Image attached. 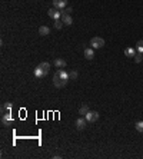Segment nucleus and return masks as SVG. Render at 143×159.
Instances as JSON below:
<instances>
[{
	"label": "nucleus",
	"instance_id": "nucleus-1",
	"mask_svg": "<svg viewBox=\"0 0 143 159\" xmlns=\"http://www.w3.org/2000/svg\"><path fill=\"white\" fill-rule=\"evenodd\" d=\"M53 85L56 86V87H65L66 85H67V80H65V79H62L60 76H59V73L56 72L54 73V76H53Z\"/></svg>",
	"mask_w": 143,
	"mask_h": 159
},
{
	"label": "nucleus",
	"instance_id": "nucleus-2",
	"mask_svg": "<svg viewBox=\"0 0 143 159\" xmlns=\"http://www.w3.org/2000/svg\"><path fill=\"white\" fill-rule=\"evenodd\" d=\"M90 46L93 47V49H100V47H103L105 46V40L102 39V38H92L90 40Z\"/></svg>",
	"mask_w": 143,
	"mask_h": 159
},
{
	"label": "nucleus",
	"instance_id": "nucleus-3",
	"mask_svg": "<svg viewBox=\"0 0 143 159\" xmlns=\"http://www.w3.org/2000/svg\"><path fill=\"white\" fill-rule=\"evenodd\" d=\"M12 123H13V116H12L10 112H6V113L1 115V125L3 126H9Z\"/></svg>",
	"mask_w": 143,
	"mask_h": 159
},
{
	"label": "nucleus",
	"instance_id": "nucleus-4",
	"mask_svg": "<svg viewBox=\"0 0 143 159\" xmlns=\"http://www.w3.org/2000/svg\"><path fill=\"white\" fill-rule=\"evenodd\" d=\"M67 6V0H53V7L57 10H65Z\"/></svg>",
	"mask_w": 143,
	"mask_h": 159
},
{
	"label": "nucleus",
	"instance_id": "nucleus-5",
	"mask_svg": "<svg viewBox=\"0 0 143 159\" xmlns=\"http://www.w3.org/2000/svg\"><path fill=\"white\" fill-rule=\"evenodd\" d=\"M74 125H76V128L79 130H83L86 128V125H87V120H86V118H77L76 122H74Z\"/></svg>",
	"mask_w": 143,
	"mask_h": 159
},
{
	"label": "nucleus",
	"instance_id": "nucleus-6",
	"mask_svg": "<svg viewBox=\"0 0 143 159\" xmlns=\"http://www.w3.org/2000/svg\"><path fill=\"white\" fill-rule=\"evenodd\" d=\"M84 118H86L87 122H96V120L99 119V113H97V112H95V111H93V112H92V111H89V112L86 113V116H84Z\"/></svg>",
	"mask_w": 143,
	"mask_h": 159
},
{
	"label": "nucleus",
	"instance_id": "nucleus-7",
	"mask_svg": "<svg viewBox=\"0 0 143 159\" xmlns=\"http://www.w3.org/2000/svg\"><path fill=\"white\" fill-rule=\"evenodd\" d=\"M47 13H49V16H50L53 20H57V19H60V17H62V13H60V12H57V9H54V7H53V9H50Z\"/></svg>",
	"mask_w": 143,
	"mask_h": 159
},
{
	"label": "nucleus",
	"instance_id": "nucleus-8",
	"mask_svg": "<svg viewBox=\"0 0 143 159\" xmlns=\"http://www.w3.org/2000/svg\"><path fill=\"white\" fill-rule=\"evenodd\" d=\"M62 22H63L66 26H70V25H73V19H72L70 14H67V13H63V14H62Z\"/></svg>",
	"mask_w": 143,
	"mask_h": 159
},
{
	"label": "nucleus",
	"instance_id": "nucleus-9",
	"mask_svg": "<svg viewBox=\"0 0 143 159\" xmlns=\"http://www.w3.org/2000/svg\"><path fill=\"white\" fill-rule=\"evenodd\" d=\"M84 57L89 59V60L95 57V50H93V47H86V49H84Z\"/></svg>",
	"mask_w": 143,
	"mask_h": 159
},
{
	"label": "nucleus",
	"instance_id": "nucleus-10",
	"mask_svg": "<svg viewBox=\"0 0 143 159\" xmlns=\"http://www.w3.org/2000/svg\"><path fill=\"white\" fill-rule=\"evenodd\" d=\"M54 66L59 68V69H63V68H66V60L57 57V59H54Z\"/></svg>",
	"mask_w": 143,
	"mask_h": 159
},
{
	"label": "nucleus",
	"instance_id": "nucleus-11",
	"mask_svg": "<svg viewBox=\"0 0 143 159\" xmlns=\"http://www.w3.org/2000/svg\"><path fill=\"white\" fill-rule=\"evenodd\" d=\"M39 68L43 70V73H44V76L49 73V70H50V63H47V62H43V63H40L39 65Z\"/></svg>",
	"mask_w": 143,
	"mask_h": 159
},
{
	"label": "nucleus",
	"instance_id": "nucleus-12",
	"mask_svg": "<svg viewBox=\"0 0 143 159\" xmlns=\"http://www.w3.org/2000/svg\"><path fill=\"white\" fill-rule=\"evenodd\" d=\"M39 33H40L42 36H47V35H50V27H47V26H40V27H39Z\"/></svg>",
	"mask_w": 143,
	"mask_h": 159
},
{
	"label": "nucleus",
	"instance_id": "nucleus-13",
	"mask_svg": "<svg viewBox=\"0 0 143 159\" xmlns=\"http://www.w3.org/2000/svg\"><path fill=\"white\" fill-rule=\"evenodd\" d=\"M12 108H13V103H12V102H6V103L1 106V112H3V113L10 112V111H12Z\"/></svg>",
	"mask_w": 143,
	"mask_h": 159
},
{
	"label": "nucleus",
	"instance_id": "nucleus-14",
	"mask_svg": "<svg viewBox=\"0 0 143 159\" xmlns=\"http://www.w3.org/2000/svg\"><path fill=\"white\" fill-rule=\"evenodd\" d=\"M57 73H59V76H60L62 79H65V80H69V79H70V76H69V73H67L66 70H63V69H60V70H57Z\"/></svg>",
	"mask_w": 143,
	"mask_h": 159
},
{
	"label": "nucleus",
	"instance_id": "nucleus-15",
	"mask_svg": "<svg viewBox=\"0 0 143 159\" xmlns=\"http://www.w3.org/2000/svg\"><path fill=\"white\" fill-rule=\"evenodd\" d=\"M125 55H126L127 57H135L136 52H135V49H133V47H127V49L125 50Z\"/></svg>",
	"mask_w": 143,
	"mask_h": 159
},
{
	"label": "nucleus",
	"instance_id": "nucleus-16",
	"mask_svg": "<svg viewBox=\"0 0 143 159\" xmlns=\"http://www.w3.org/2000/svg\"><path fill=\"white\" fill-rule=\"evenodd\" d=\"M89 112V108H87V105H83L80 109H79V115H83V116H86V113Z\"/></svg>",
	"mask_w": 143,
	"mask_h": 159
},
{
	"label": "nucleus",
	"instance_id": "nucleus-17",
	"mask_svg": "<svg viewBox=\"0 0 143 159\" xmlns=\"http://www.w3.org/2000/svg\"><path fill=\"white\" fill-rule=\"evenodd\" d=\"M33 73H35V76H36V78H42V76H44L43 70H42V69H40L39 66H37V68L35 69V72H33Z\"/></svg>",
	"mask_w": 143,
	"mask_h": 159
},
{
	"label": "nucleus",
	"instance_id": "nucleus-18",
	"mask_svg": "<svg viewBox=\"0 0 143 159\" xmlns=\"http://www.w3.org/2000/svg\"><path fill=\"white\" fill-rule=\"evenodd\" d=\"M135 128H136V130H138V132H142V133H143V122H142V120L136 122V123H135Z\"/></svg>",
	"mask_w": 143,
	"mask_h": 159
},
{
	"label": "nucleus",
	"instance_id": "nucleus-19",
	"mask_svg": "<svg viewBox=\"0 0 143 159\" xmlns=\"http://www.w3.org/2000/svg\"><path fill=\"white\" fill-rule=\"evenodd\" d=\"M142 59H143V55L140 53V52H138V53L135 55V62H136V63H140Z\"/></svg>",
	"mask_w": 143,
	"mask_h": 159
},
{
	"label": "nucleus",
	"instance_id": "nucleus-20",
	"mask_svg": "<svg viewBox=\"0 0 143 159\" xmlns=\"http://www.w3.org/2000/svg\"><path fill=\"white\" fill-rule=\"evenodd\" d=\"M136 50L140 52V53H143V40H139V42L136 43Z\"/></svg>",
	"mask_w": 143,
	"mask_h": 159
},
{
	"label": "nucleus",
	"instance_id": "nucleus-21",
	"mask_svg": "<svg viewBox=\"0 0 143 159\" xmlns=\"http://www.w3.org/2000/svg\"><path fill=\"white\" fill-rule=\"evenodd\" d=\"M62 26H63V22H60L59 19L54 20V27H56V29H62Z\"/></svg>",
	"mask_w": 143,
	"mask_h": 159
},
{
	"label": "nucleus",
	"instance_id": "nucleus-22",
	"mask_svg": "<svg viewBox=\"0 0 143 159\" xmlns=\"http://www.w3.org/2000/svg\"><path fill=\"white\" fill-rule=\"evenodd\" d=\"M69 76H70V79H77V72H76V70H73V72L69 73Z\"/></svg>",
	"mask_w": 143,
	"mask_h": 159
},
{
	"label": "nucleus",
	"instance_id": "nucleus-23",
	"mask_svg": "<svg viewBox=\"0 0 143 159\" xmlns=\"http://www.w3.org/2000/svg\"><path fill=\"white\" fill-rule=\"evenodd\" d=\"M72 12H73V9H72V7H66V12H65V13H67V14H70Z\"/></svg>",
	"mask_w": 143,
	"mask_h": 159
}]
</instances>
